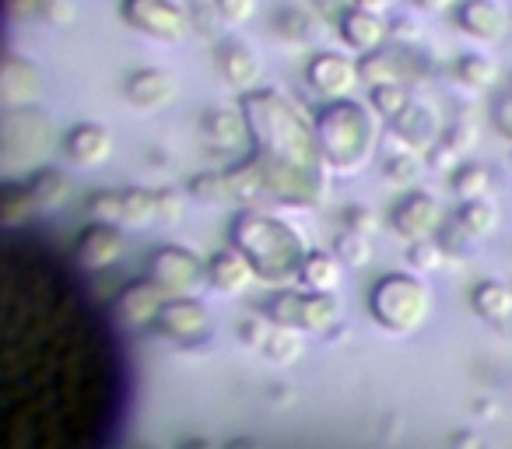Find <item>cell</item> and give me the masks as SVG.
Segmentation results:
<instances>
[{"mask_svg": "<svg viewBox=\"0 0 512 449\" xmlns=\"http://www.w3.org/2000/svg\"><path fill=\"white\" fill-rule=\"evenodd\" d=\"M204 137L214 144H221V148H239L242 141L249 137V123H246V113L239 109H207L204 116Z\"/></svg>", "mask_w": 512, "mask_h": 449, "instance_id": "24", "label": "cell"}, {"mask_svg": "<svg viewBox=\"0 0 512 449\" xmlns=\"http://www.w3.org/2000/svg\"><path fill=\"white\" fill-rule=\"evenodd\" d=\"M123 22L155 43H179L186 36V11L176 0H123Z\"/></svg>", "mask_w": 512, "mask_h": 449, "instance_id": "9", "label": "cell"}, {"mask_svg": "<svg viewBox=\"0 0 512 449\" xmlns=\"http://www.w3.org/2000/svg\"><path fill=\"white\" fill-rule=\"evenodd\" d=\"M214 8H218V15L225 18V22L242 25L256 15V0H214Z\"/></svg>", "mask_w": 512, "mask_h": 449, "instance_id": "41", "label": "cell"}, {"mask_svg": "<svg viewBox=\"0 0 512 449\" xmlns=\"http://www.w3.org/2000/svg\"><path fill=\"white\" fill-rule=\"evenodd\" d=\"M218 74L235 92H253L256 81L264 78V60L242 39H225L218 46Z\"/></svg>", "mask_w": 512, "mask_h": 449, "instance_id": "15", "label": "cell"}, {"mask_svg": "<svg viewBox=\"0 0 512 449\" xmlns=\"http://www.w3.org/2000/svg\"><path fill=\"white\" fill-rule=\"evenodd\" d=\"M369 309L383 330L407 337L425 327L428 313H432V288L418 274H386L372 288Z\"/></svg>", "mask_w": 512, "mask_h": 449, "instance_id": "4", "label": "cell"}, {"mask_svg": "<svg viewBox=\"0 0 512 449\" xmlns=\"http://www.w3.org/2000/svg\"><path fill=\"white\" fill-rule=\"evenodd\" d=\"M123 257V236L113 225H88L78 239V264L85 271H106Z\"/></svg>", "mask_w": 512, "mask_h": 449, "instance_id": "20", "label": "cell"}, {"mask_svg": "<svg viewBox=\"0 0 512 449\" xmlns=\"http://www.w3.org/2000/svg\"><path fill=\"white\" fill-rule=\"evenodd\" d=\"M148 278L158 281L172 299H179V295H197L207 285V267L183 246H162L151 257Z\"/></svg>", "mask_w": 512, "mask_h": 449, "instance_id": "10", "label": "cell"}, {"mask_svg": "<svg viewBox=\"0 0 512 449\" xmlns=\"http://www.w3.org/2000/svg\"><path fill=\"white\" fill-rule=\"evenodd\" d=\"M477 141V127L470 120H456L453 127L446 130V137H442V148H449L456 158L463 155V151H470Z\"/></svg>", "mask_w": 512, "mask_h": 449, "instance_id": "39", "label": "cell"}, {"mask_svg": "<svg viewBox=\"0 0 512 449\" xmlns=\"http://www.w3.org/2000/svg\"><path fill=\"white\" fill-rule=\"evenodd\" d=\"M453 449H484V442H481V435L463 432V435H456V439H453Z\"/></svg>", "mask_w": 512, "mask_h": 449, "instance_id": "44", "label": "cell"}, {"mask_svg": "<svg viewBox=\"0 0 512 449\" xmlns=\"http://www.w3.org/2000/svg\"><path fill=\"white\" fill-rule=\"evenodd\" d=\"M316 144H320V155L330 169L351 176V172H358L372 158L376 120L358 102L337 99L316 120Z\"/></svg>", "mask_w": 512, "mask_h": 449, "instance_id": "3", "label": "cell"}, {"mask_svg": "<svg viewBox=\"0 0 512 449\" xmlns=\"http://www.w3.org/2000/svg\"><path fill=\"white\" fill-rule=\"evenodd\" d=\"M393 229L404 236L407 243H421V239L439 236L442 229V207L432 193H407L397 207H393Z\"/></svg>", "mask_w": 512, "mask_h": 449, "instance_id": "11", "label": "cell"}, {"mask_svg": "<svg viewBox=\"0 0 512 449\" xmlns=\"http://www.w3.org/2000/svg\"><path fill=\"white\" fill-rule=\"evenodd\" d=\"M456 81L467 88H474V92H484V88L495 85L498 78V64L491 57H484V53H463L460 60H456Z\"/></svg>", "mask_w": 512, "mask_h": 449, "instance_id": "28", "label": "cell"}, {"mask_svg": "<svg viewBox=\"0 0 512 449\" xmlns=\"http://www.w3.org/2000/svg\"><path fill=\"white\" fill-rule=\"evenodd\" d=\"M309 15L306 11H295V8H285L281 15H274V32H281L285 39H292V43H299V39L309 36Z\"/></svg>", "mask_w": 512, "mask_h": 449, "instance_id": "36", "label": "cell"}, {"mask_svg": "<svg viewBox=\"0 0 512 449\" xmlns=\"http://www.w3.org/2000/svg\"><path fill=\"white\" fill-rule=\"evenodd\" d=\"M393 123V134L407 144L411 151H425L439 137V120H435V109H428L425 102H407V109Z\"/></svg>", "mask_w": 512, "mask_h": 449, "instance_id": "22", "label": "cell"}, {"mask_svg": "<svg viewBox=\"0 0 512 449\" xmlns=\"http://www.w3.org/2000/svg\"><path fill=\"white\" fill-rule=\"evenodd\" d=\"M334 257L341 260V264H348V267H365V264L372 260V243H369V236H362L358 229H348L341 239H337Z\"/></svg>", "mask_w": 512, "mask_h": 449, "instance_id": "31", "label": "cell"}, {"mask_svg": "<svg viewBox=\"0 0 512 449\" xmlns=\"http://www.w3.org/2000/svg\"><path fill=\"white\" fill-rule=\"evenodd\" d=\"M474 243H477V239L463 229L460 221H453V225H442V229H439V246H442V253H449V257H467Z\"/></svg>", "mask_w": 512, "mask_h": 449, "instance_id": "35", "label": "cell"}, {"mask_svg": "<svg viewBox=\"0 0 512 449\" xmlns=\"http://www.w3.org/2000/svg\"><path fill=\"white\" fill-rule=\"evenodd\" d=\"M88 214L113 229H151L165 214V204L148 190H99L88 197Z\"/></svg>", "mask_w": 512, "mask_h": 449, "instance_id": "6", "label": "cell"}, {"mask_svg": "<svg viewBox=\"0 0 512 449\" xmlns=\"http://www.w3.org/2000/svg\"><path fill=\"white\" fill-rule=\"evenodd\" d=\"M341 302L334 292H281L278 299L267 302V320L288 330H309L323 334L337 323Z\"/></svg>", "mask_w": 512, "mask_h": 449, "instance_id": "7", "label": "cell"}, {"mask_svg": "<svg viewBox=\"0 0 512 449\" xmlns=\"http://www.w3.org/2000/svg\"><path fill=\"white\" fill-rule=\"evenodd\" d=\"M491 123H495L498 134L512 141V92H505L495 99V106H491Z\"/></svg>", "mask_w": 512, "mask_h": 449, "instance_id": "42", "label": "cell"}, {"mask_svg": "<svg viewBox=\"0 0 512 449\" xmlns=\"http://www.w3.org/2000/svg\"><path fill=\"white\" fill-rule=\"evenodd\" d=\"M456 25L477 43H498L509 32V11L502 0H460Z\"/></svg>", "mask_w": 512, "mask_h": 449, "instance_id": "17", "label": "cell"}, {"mask_svg": "<svg viewBox=\"0 0 512 449\" xmlns=\"http://www.w3.org/2000/svg\"><path fill=\"white\" fill-rule=\"evenodd\" d=\"M39 92H43V74H39L36 64H29L22 57L0 60V99L8 106H32L39 99Z\"/></svg>", "mask_w": 512, "mask_h": 449, "instance_id": "19", "label": "cell"}, {"mask_svg": "<svg viewBox=\"0 0 512 449\" xmlns=\"http://www.w3.org/2000/svg\"><path fill=\"white\" fill-rule=\"evenodd\" d=\"M190 449H214V446H207V442H197V446H190Z\"/></svg>", "mask_w": 512, "mask_h": 449, "instance_id": "46", "label": "cell"}, {"mask_svg": "<svg viewBox=\"0 0 512 449\" xmlns=\"http://www.w3.org/2000/svg\"><path fill=\"white\" fill-rule=\"evenodd\" d=\"M421 11H428V15H442V11H449L456 4V0H414Z\"/></svg>", "mask_w": 512, "mask_h": 449, "instance_id": "43", "label": "cell"}, {"mask_svg": "<svg viewBox=\"0 0 512 449\" xmlns=\"http://www.w3.org/2000/svg\"><path fill=\"white\" fill-rule=\"evenodd\" d=\"M50 130H46L43 116L29 113V109H11L0 116V158L11 165H32L46 151Z\"/></svg>", "mask_w": 512, "mask_h": 449, "instance_id": "8", "label": "cell"}, {"mask_svg": "<svg viewBox=\"0 0 512 449\" xmlns=\"http://www.w3.org/2000/svg\"><path fill=\"white\" fill-rule=\"evenodd\" d=\"M456 221H460L463 229L470 232L474 239H484L498 229V207L491 204L488 197H477V200H463L460 211H456Z\"/></svg>", "mask_w": 512, "mask_h": 449, "instance_id": "27", "label": "cell"}, {"mask_svg": "<svg viewBox=\"0 0 512 449\" xmlns=\"http://www.w3.org/2000/svg\"><path fill=\"white\" fill-rule=\"evenodd\" d=\"M393 0H358V8H369V11H383L390 8Z\"/></svg>", "mask_w": 512, "mask_h": 449, "instance_id": "45", "label": "cell"}, {"mask_svg": "<svg viewBox=\"0 0 512 449\" xmlns=\"http://www.w3.org/2000/svg\"><path fill=\"white\" fill-rule=\"evenodd\" d=\"M71 193L67 179L60 172H36L29 179L0 186V225H22L43 207H60Z\"/></svg>", "mask_w": 512, "mask_h": 449, "instance_id": "5", "label": "cell"}, {"mask_svg": "<svg viewBox=\"0 0 512 449\" xmlns=\"http://www.w3.org/2000/svg\"><path fill=\"white\" fill-rule=\"evenodd\" d=\"M491 190V176L484 165H460L453 172V193L460 200H477V197H488Z\"/></svg>", "mask_w": 512, "mask_h": 449, "instance_id": "30", "label": "cell"}, {"mask_svg": "<svg viewBox=\"0 0 512 449\" xmlns=\"http://www.w3.org/2000/svg\"><path fill=\"white\" fill-rule=\"evenodd\" d=\"M179 85H176V74L162 71V67H144V71H134L123 85V95L127 102L137 109V113H158L165 109L172 99H176Z\"/></svg>", "mask_w": 512, "mask_h": 449, "instance_id": "14", "label": "cell"}, {"mask_svg": "<svg viewBox=\"0 0 512 449\" xmlns=\"http://www.w3.org/2000/svg\"><path fill=\"white\" fill-rule=\"evenodd\" d=\"M358 74H362V81L372 88L397 85V64H393L390 57H383V53H369V57L362 60V67H358Z\"/></svg>", "mask_w": 512, "mask_h": 449, "instance_id": "33", "label": "cell"}, {"mask_svg": "<svg viewBox=\"0 0 512 449\" xmlns=\"http://www.w3.org/2000/svg\"><path fill=\"white\" fill-rule=\"evenodd\" d=\"M172 295L165 292L158 281L144 278V281H130L120 295H116V316H120L127 327H148V323L158 320L162 306Z\"/></svg>", "mask_w": 512, "mask_h": 449, "instance_id": "16", "label": "cell"}, {"mask_svg": "<svg viewBox=\"0 0 512 449\" xmlns=\"http://www.w3.org/2000/svg\"><path fill=\"white\" fill-rule=\"evenodd\" d=\"M341 274H344L341 260L330 257V253H313V257H306V264H302L299 278L306 281L309 292H337Z\"/></svg>", "mask_w": 512, "mask_h": 449, "instance_id": "26", "label": "cell"}, {"mask_svg": "<svg viewBox=\"0 0 512 449\" xmlns=\"http://www.w3.org/2000/svg\"><path fill=\"white\" fill-rule=\"evenodd\" d=\"M264 351H267V355H271L278 365H292L295 358L302 355V341L295 337V330L281 327V330H274V334H271V341L264 344Z\"/></svg>", "mask_w": 512, "mask_h": 449, "instance_id": "34", "label": "cell"}, {"mask_svg": "<svg viewBox=\"0 0 512 449\" xmlns=\"http://www.w3.org/2000/svg\"><path fill=\"white\" fill-rule=\"evenodd\" d=\"M15 18H39V22H71L67 0H4Z\"/></svg>", "mask_w": 512, "mask_h": 449, "instance_id": "29", "label": "cell"}, {"mask_svg": "<svg viewBox=\"0 0 512 449\" xmlns=\"http://www.w3.org/2000/svg\"><path fill=\"white\" fill-rule=\"evenodd\" d=\"M256 281V271L239 250H225L211 260L207 267V285H214L221 295H239L246 292L249 285Z\"/></svg>", "mask_w": 512, "mask_h": 449, "instance_id": "23", "label": "cell"}, {"mask_svg": "<svg viewBox=\"0 0 512 449\" xmlns=\"http://www.w3.org/2000/svg\"><path fill=\"white\" fill-rule=\"evenodd\" d=\"M306 74H309L313 92H320L323 99H330V102L348 99V95L358 88V81H362L358 64H351V60L341 57V53H320V57H313Z\"/></svg>", "mask_w": 512, "mask_h": 449, "instance_id": "12", "label": "cell"}, {"mask_svg": "<svg viewBox=\"0 0 512 449\" xmlns=\"http://www.w3.org/2000/svg\"><path fill=\"white\" fill-rule=\"evenodd\" d=\"M249 134L260 141L256 169L264 176V193L285 204H309L323 183L316 179V148L306 123L292 109V102L278 92H246L242 99Z\"/></svg>", "mask_w": 512, "mask_h": 449, "instance_id": "1", "label": "cell"}, {"mask_svg": "<svg viewBox=\"0 0 512 449\" xmlns=\"http://www.w3.org/2000/svg\"><path fill=\"white\" fill-rule=\"evenodd\" d=\"M407 102H411V95H407V88L400 85H379L372 88V106H376L379 116H386V120H397L400 113L407 109Z\"/></svg>", "mask_w": 512, "mask_h": 449, "instance_id": "32", "label": "cell"}, {"mask_svg": "<svg viewBox=\"0 0 512 449\" xmlns=\"http://www.w3.org/2000/svg\"><path fill=\"white\" fill-rule=\"evenodd\" d=\"M386 22L379 11H369V8H351L344 11L341 18V36L351 50L358 53H379V46L386 43Z\"/></svg>", "mask_w": 512, "mask_h": 449, "instance_id": "21", "label": "cell"}, {"mask_svg": "<svg viewBox=\"0 0 512 449\" xmlns=\"http://www.w3.org/2000/svg\"><path fill=\"white\" fill-rule=\"evenodd\" d=\"M239 334H242V344H253V348L264 351V344L271 341V334H274V323L267 320V316H253V320L242 323Z\"/></svg>", "mask_w": 512, "mask_h": 449, "instance_id": "40", "label": "cell"}, {"mask_svg": "<svg viewBox=\"0 0 512 449\" xmlns=\"http://www.w3.org/2000/svg\"><path fill=\"white\" fill-rule=\"evenodd\" d=\"M158 330L172 341H197L211 330V309L197 302L193 295L169 299L158 313Z\"/></svg>", "mask_w": 512, "mask_h": 449, "instance_id": "13", "label": "cell"}, {"mask_svg": "<svg viewBox=\"0 0 512 449\" xmlns=\"http://www.w3.org/2000/svg\"><path fill=\"white\" fill-rule=\"evenodd\" d=\"M442 246L439 243H432V239H421V243H411V253H407V260H411V267L418 274H428V271H435V267L442 264Z\"/></svg>", "mask_w": 512, "mask_h": 449, "instance_id": "38", "label": "cell"}, {"mask_svg": "<svg viewBox=\"0 0 512 449\" xmlns=\"http://www.w3.org/2000/svg\"><path fill=\"white\" fill-rule=\"evenodd\" d=\"M470 306H474V313L481 316V320L502 327V323L512 320V288L505 285V281H481V285L470 292Z\"/></svg>", "mask_w": 512, "mask_h": 449, "instance_id": "25", "label": "cell"}, {"mask_svg": "<svg viewBox=\"0 0 512 449\" xmlns=\"http://www.w3.org/2000/svg\"><path fill=\"white\" fill-rule=\"evenodd\" d=\"M232 243L253 264L256 278L278 281L302 271L306 264V243L299 239V232L260 211H242L232 221Z\"/></svg>", "mask_w": 512, "mask_h": 449, "instance_id": "2", "label": "cell"}, {"mask_svg": "<svg viewBox=\"0 0 512 449\" xmlns=\"http://www.w3.org/2000/svg\"><path fill=\"white\" fill-rule=\"evenodd\" d=\"M64 151L81 169H99L113 155V134L106 127H99V123H78V127L67 130Z\"/></svg>", "mask_w": 512, "mask_h": 449, "instance_id": "18", "label": "cell"}, {"mask_svg": "<svg viewBox=\"0 0 512 449\" xmlns=\"http://www.w3.org/2000/svg\"><path fill=\"white\" fill-rule=\"evenodd\" d=\"M418 172H421V162L411 148L386 158V179H390V183H411V179H418Z\"/></svg>", "mask_w": 512, "mask_h": 449, "instance_id": "37", "label": "cell"}]
</instances>
